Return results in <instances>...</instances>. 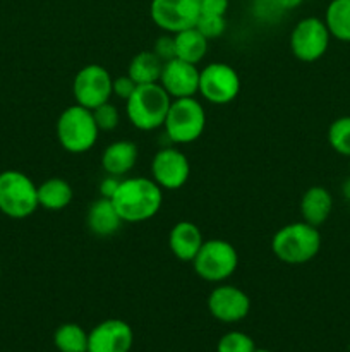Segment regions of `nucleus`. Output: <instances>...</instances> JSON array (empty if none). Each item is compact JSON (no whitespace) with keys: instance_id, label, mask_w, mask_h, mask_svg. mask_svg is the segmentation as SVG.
<instances>
[{"instance_id":"nucleus-1","label":"nucleus","mask_w":350,"mask_h":352,"mask_svg":"<svg viewBox=\"0 0 350 352\" xmlns=\"http://www.w3.org/2000/svg\"><path fill=\"white\" fill-rule=\"evenodd\" d=\"M112 203L122 222H146L161 210L163 189L153 179L148 177L120 179L119 188L112 196Z\"/></svg>"},{"instance_id":"nucleus-2","label":"nucleus","mask_w":350,"mask_h":352,"mask_svg":"<svg viewBox=\"0 0 350 352\" xmlns=\"http://www.w3.org/2000/svg\"><path fill=\"white\" fill-rule=\"evenodd\" d=\"M321 250V234L318 227L307 222L287 223L275 232L271 251L287 265H304L318 256Z\"/></svg>"},{"instance_id":"nucleus-3","label":"nucleus","mask_w":350,"mask_h":352,"mask_svg":"<svg viewBox=\"0 0 350 352\" xmlns=\"http://www.w3.org/2000/svg\"><path fill=\"white\" fill-rule=\"evenodd\" d=\"M172 98L160 82L139 85L126 100L127 120L139 131H156L163 127Z\"/></svg>"},{"instance_id":"nucleus-4","label":"nucleus","mask_w":350,"mask_h":352,"mask_svg":"<svg viewBox=\"0 0 350 352\" xmlns=\"http://www.w3.org/2000/svg\"><path fill=\"white\" fill-rule=\"evenodd\" d=\"M100 129L93 117V110L81 105L67 107L57 120V138L65 151L74 155L86 153L96 144Z\"/></svg>"},{"instance_id":"nucleus-5","label":"nucleus","mask_w":350,"mask_h":352,"mask_svg":"<svg viewBox=\"0 0 350 352\" xmlns=\"http://www.w3.org/2000/svg\"><path fill=\"white\" fill-rule=\"evenodd\" d=\"M38 186L21 170L0 172V212L23 220L38 210Z\"/></svg>"},{"instance_id":"nucleus-6","label":"nucleus","mask_w":350,"mask_h":352,"mask_svg":"<svg viewBox=\"0 0 350 352\" xmlns=\"http://www.w3.org/2000/svg\"><path fill=\"white\" fill-rule=\"evenodd\" d=\"M206 127V110L201 103L191 98L172 100L163 129L168 140L175 144H191L202 136Z\"/></svg>"},{"instance_id":"nucleus-7","label":"nucleus","mask_w":350,"mask_h":352,"mask_svg":"<svg viewBox=\"0 0 350 352\" xmlns=\"http://www.w3.org/2000/svg\"><path fill=\"white\" fill-rule=\"evenodd\" d=\"M239 267V254L232 243L225 239L205 241L192 260V268L199 278L211 284H222L232 277Z\"/></svg>"},{"instance_id":"nucleus-8","label":"nucleus","mask_w":350,"mask_h":352,"mask_svg":"<svg viewBox=\"0 0 350 352\" xmlns=\"http://www.w3.org/2000/svg\"><path fill=\"white\" fill-rule=\"evenodd\" d=\"M199 95L213 105H226L240 93V78L232 65L213 62L199 71Z\"/></svg>"},{"instance_id":"nucleus-9","label":"nucleus","mask_w":350,"mask_h":352,"mask_svg":"<svg viewBox=\"0 0 350 352\" xmlns=\"http://www.w3.org/2000/svg\"><path fill=\"white\" fill-rule=\"evenodd\" d=\"M113 78L103 65L88 64L79 69L72 81V95L78 105L95 110L113 96Z\"/></svg>"},{"instance_id":"nucleus-10","label":"nucleus","mask_w":350,"mask_h":352,"mask_svg":"<svg viewBox=\"0 0 350 352\" xmlns=\"http://www.w3.org/2000/svg\"><path fill=\"white\" fill-rule=\"evenodd\" d=\"M329 34L325 19L304 17L294 26L290 33V50L301 62H316L328 52Z\"/></svg>"},{"instance_id":"nucleus-11","label":"nucleus","mask_w":350,"mask_h":352,"mask_svg":"<svg viewBox=\"0 0 350 352\" xmlns=\"http://www.w3.org/2000/svg\"><path fill=\"white\" fill-rule=\"evenodd\" d=\"M150 16L165 33H180L198 23V0H151Z\"/></svg>"},{"instance_id":"nucleus-12","label":"nucleus","mask_w":350,"mask_h":352,"mask_svg":"<svg viewBox=\"0 0 350 352\" xmlns=\"http://www.w3.org/2000/svg\"><path fill=\"white\" fill-rule=\"evenodd\" d=\"M151 175L161 189L175 191L189 181L191 165L187 157L177 148H161L151 160Z\"/></svg>"},{"instance_id":"nucleus-13","label":"nucleus","mask_w":350,"mask_h":352,"mask_svg":"<svg viewBox=\"0 0 350 352\" xmlns=\"http://www.w3.org/2000/svg\"><path fill=\"white\" fill-rule=\"evenodd\" d=\"M208 311L222 323H237L250 311V299L235 285H216L208 296Z\"/></svg>"},{"instance_id":"nucleus-14","label":"nucleus","mask_w":350,"mask_h":352,"mask_svg":"<svg viewBox=\"0 0 350 352\" xmlns=\"http://www.w3.org/2000/svg\"><path fill=\"white\" fill-rule=\"evenodd\" d=\"M132 346V327L124 320H105L88 332V352H130Z\"/></svg>"},{"instance_id":"nucleus-15","label":"nucleus","mask_w":350,"mask_h":352,"mask_svg":"<svg viewBox=\"0 0 350 352\" xmlns=\"http://www.w3.org/2000/svg\"><path fill=\"white\" fill-rule=\"evenodd\" d=\"M199 71L198 65L191 62L172 58L165 62L161 69L160 85L170 95L172 100L191 98L199 91Z\"/></svg>"},{"instance_id":"nucleus-16","label":"nucleus","mask_w":350,"mask_h":352,"mask_svg":"<svg viewBox=\"0 0 350 352\" xmlns=\"http://www.w3.org/2000/svg\"><path fill=\"white\" fill-rule=\"evenodd\" d=\"M202 243H205V237H202L201 229L189 220L177 222L168 234V248L172 254L184 263H192Z\"/></svg>"},{"instance_id":"nucleus-17","label":"nucleus","mask_w":350,"mask_h":352,"mask_svg":"<svg viewBox=\"0 0 350 352\" xmlns=\"http://www.w3.org/2000/svg\"><path fill=\"white\" fill-rule=\"evenodd\" d=\"M122 223V219L113 206L112 199L103 198V196L93 201L88 208V213H86V226L98 237L113 236Z\"/></svg>"},{"instance_id":"nucleus-18","label":"nucleus","mask_w":350,"mask_h":352,"mask_svg":"<svg viewBox=\"0 0 350 352\" xmlns=\"http://www.w3.org/2000/svg\"><path fill=\"white\" fill-rule=\"evenodd\" d=\"M137 146L136 143L127 140H119L110 143L102 153V167L108 175L129 174L137 162Z\"/></svg>"},{"instance_id":"nucleus-19","label":"nucleus","mask_w":350,"mask_h":352,"mask_svg":"<svg viewBox=\"0 0 350 352\" xmlns=\"http://www.w3.org/2000/svg\"><path fill=\"white\" fill-rule=\"evenodd\" d=\"M333 210V196L323 186H311L305 189L301 199L302 220L311 226L319 227L329 219Z\"/></svg>"},{"instance_id":"nucleus-20","label":"nucleus","mask_w":350,"mask_h":352,"mask_svg":"<svg viewBox=\"0 0 350 352\" xmlns=\"http://www.w3.org/2000/svg\"><path fill=\"white\" fill-rule=\"evenodd\" d=\"M72 198L74 191L65 179L51 177L38 186V205L48 212H60L67 208Z\"/></svg>"},{"instance_id":"nucleus-21","label":"nucleus","mask_w":350,"mask_h":352,"mask_svg":"<svg viewBox=\"0 0 350 352\" xmlns=\"http://www.w3.org/2000/svg\"><path fill=\"white\" fill-rule=\"evenodd\" d=\"M175 57L198 65L208 54V38L194 28L174 34Z\"/></svg>"},{"instance_id":"nucleus-22","label":"nucleus","mask_w":350,"mask_h":352,"mask_svg":"<svg viewBox=\"0 0 350 352\" xmlns=\"http://www.w3.org/2000/svg\"><path fill=\"white\" fill-rule=\"evenodd\" d=\"M165 62L156 57L153 50L151 52H139L134 55L132 60L129 62L127 67V76L139 85H153V82H160L161 69H163Z\"/></svg>"},{"instance_id":"nucleus-23","label":"nucleus","mask_w":350,"mask_h":352,"mask_svg":"<svg viewBox=\"0 0 350 352\" xmlns=\"http://www.w3.org/2000/svg\"><path fill=\"white\" fill-rule=\"evenodd\" d=\"M325 24L331 38L350 43V0H331L326 7Z\"/></svg>"},{"instance_id":"nucleus-24","label":"nucleus","mask_w":350,"mask_h":352,"mask_svg":"<svg viewBox=\"0 0 350 352\" xmlns=\"http://www.w3.org/2000/svg\"><path fill=\"white\" fill-rule=\"evenodd\" d=\"M58 352H88V332L78 323H62L54 333Z\"/></svg>"},{"instance_id":"nucleus-25","label":"nucleus","mask_w":350,"mask_h":352,"mask_svg":"<svg viewBox=\"0 0 350 352\" xmlns=\"http://www.w3.org/2000/svg\"><path fill=\"white\" fill-rule=\"evenodd\" d=\"M328 143L338 155L350 158V116L338 117L328 127Z\"/></svg>"},{"instance_id":"nucleus-26","label":"nucleus","mask_w":350,"mask_h":352,"mask_svg":"<svg viewBox=\"0 0 350 352\" xmlns=\"http://www.w3.org/2000/svg\"><path fill=\"white\" fill-rule=\"evenodd\" d=\"M256 349L254 340L247 333L237 330L225 333L216 344V352H254Z\"/></svg>"},{"instance_id":"nucleus-27","label":"nucleus","mask_w":350,"mask_h":352,"mask_svg":"<svg viewBox=\"0 0 350 352\" xmlns=\"http://www.w3.org/2000/svg\"><path fill=\"white\" fill-rule=\"evenodd\" d=\"M196 30L205 34L208 40L220 38L226 30L225 16H213V14H199Z\"/></svg>"},{"instance_id":"nucleus-28","label":"nucleus","mask_w":350,"mask_h":352,"mask_svg":"<svg viewBox=\"0 0 350 352\" xmlns=\"http://www.w3.org/2000/svg\"><path fill=\"white\" fill-rule=\"evenodd\" d=\"M93 117H95V122L96 126H98L100 133H102V131H106V133H108V131H113L119 126L120 120L119 110H117V107L112 105L110 102L96 107V109L93 110Z\"/></svg>"},{"instance_id":"nucleus-29","label":"nucleus","mask_w":350,"mask_h":352,"mask_svg":"<svg viewBox=\"0 0 350 352\" xmlns=\"http://www.w3.org/2000/svg\"><path fill=\"white\" fill-rule=\"evenodd\" d=\"M153 52L156 54L158 58H161L163 62L172 60L175 58V40H174V34L167 33L163 36L158 38L153 45Z\"/></svg>"},{"instance_id":"nucleus-30","label":"nucleus","mask_w":350,"mask_h":352,"mask_svg":"<svg viewBox=\"0 0 350 352\" xmlns=\"http://www.w3.org/2000/svg\"><path fill=\"white\" fill-rule=\"evenodd\" d=\"M136 88H137V85L127 74L126 76H119V78L113 79V85H112L113 95H115L117 98H120V100L129 98V96L132 95L134 89H136Z\"/></svg>"},{"instance_id":"nucleus-31","label":"nucleus","mask_w":350,"mask_h":352,"mask_svg":"<svg viewBox=\"0 0 350 352\" xmlns=\"http://www.w3.org/2000/svg\"><path fill=\"white\" fill-rule=\"evenodd\" d=\"M230 0H198L199 14H213V16H225L229 10Z\"/></svg>"},{"instance_id":"nucleus-32","label":"nucleus","mask_w":350,"mask_h":352,"mask_svg":"<svg viewBox=\"0 0 350 352\" xmlns=\"http://www.w3.org/2000/svg\"><path fill=\"white\" fill-rule=\"evenodd\" d=\"M119 184H120V177H115V175H106V177L102 181V184H100V196L112 199V196L115 195Z\"/></svg>"},{"instance_id":"nucleus-33","label":"nucleus","mask_w":350,"mask_h":352,"mask_svg":"<svg viewBox=\"0 0 350 352\" xmlns=\"http://www.w3.org/2000/svg\"><path fill=\"white\" fill-rule=\"evenodd\" d=\"M304 0H277V3L280 6L281 10H292L295 7H299Z\"/></svg>"},{"instance_id":"nucleus-34","label":"nucleus","mask_w":350,"mask_h":352,"mask_svg":"<svg viewBox=\"0 0 350 352\" xmlns=\"http://www.w3.org/2000/svg\"><path fill=\"white\" fill-rule=\"evenodd\" d=\"M254 352H273V351H268V349H256Z\"/></svg>"},{"instance_id":"nucleus-35","label":"nucleus","mask_w":350,"mask_h":352,"mask_svg":"<svg viewBox=\"0 0 350 352\" xmlns=\"http://www.w3.org/2000/svg\"><path fill=\"white\" fill-rule=\"evenodd\" d=\"M0 277H2V265H0Z\"/></svg>"},{"instance_id":"nucleus-36","label":"nucleus","mask_w":350,"mask_h":352,"mask_svg":"<svg viewBox=\"0 0 350 352\" xmlns=\"http://www.w3.org/2000/svg\"><path fill=\"white\" fill-rule=\"evenodd\" d=\"M349 352H350V342H349Z\"/></svg>"}]
</instances>
